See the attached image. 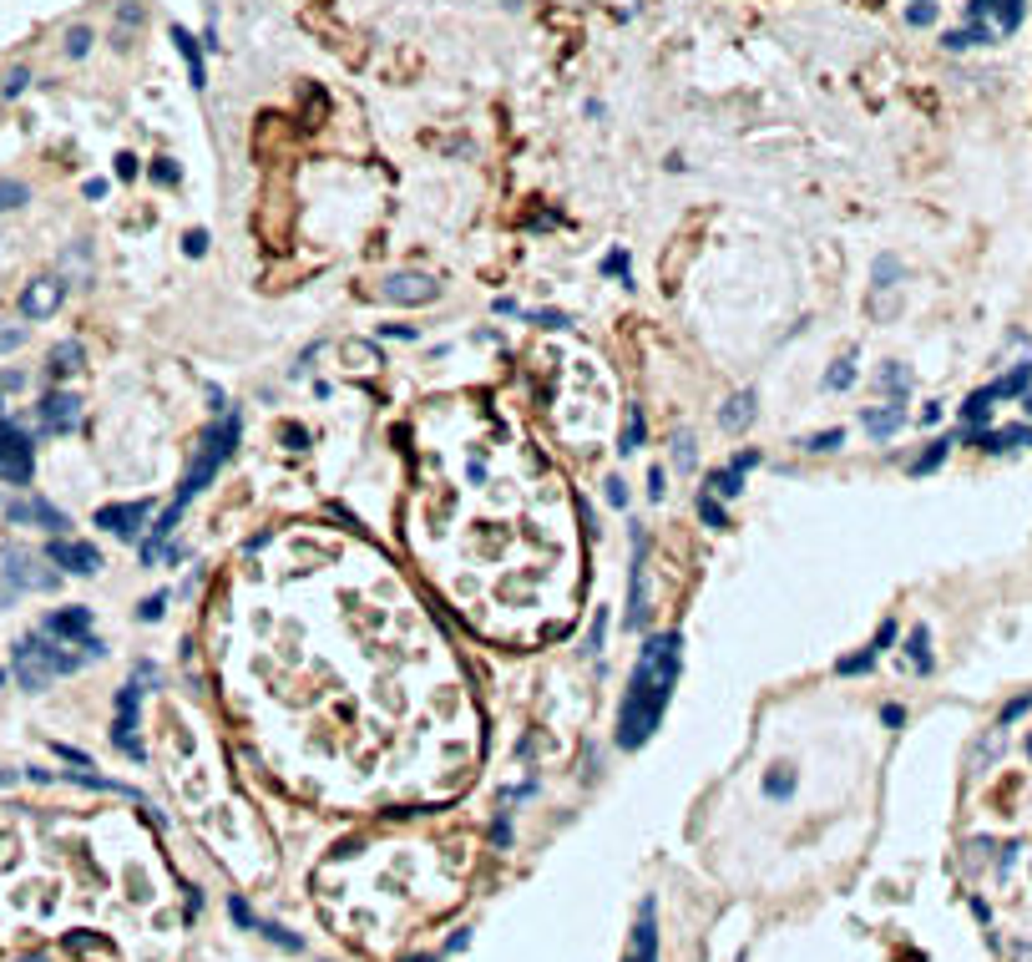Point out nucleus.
Segmentation results:
<instances>
[{"label":"nucleus","instance_id":"obj_16","mask_svg":"<svg viewBox=\"0 0 1032 962\" xmlns=\"http://www.w3.org/2000/svg\"><path fill=\"white\" fill-rule=\"evenodd\" d=\"M901 426H906V410H901V406H886V410H865V431H871L876 441H880V436H896V431H901Z\"/></svg>","mask_w":1032,"mask_h":962},{"label":"nucleus","instance_id":"obj_41","mask_svg":"<svg viewBox=\"0 0 1032 962\" xmlns=\"http://www.w3.org/2000/svg\"><path fill=\"white\" fill-rule=\"evenodd\" d=\"M26 340V330H0V349H16Z\"/></svg>","mask_w":1032,"mask_h":962},{"label":"nucleus","instance_id":"obj_1","mask_svg":"<svg viewBox=\"0 0 1032 962\" xmlns=\"http://www.w3.org/2000/svg\"><path fill=\"white\" fill-rule=\"evenodd\" d=\"M678 659H684V638L678 633L648 638L638 669H633V684L623 695V710H618V744L623 750H638L643 740H653L658 719H663V710L673 699V684H678Z\"/></svg>","mask_w":1032,"mask_h":962},{"label":"nucleus","instance_id":"obj_44","mask_svg":"<svg viewBox=\"0 0 1032 962\" xmlns=\"http://www.w3.org/2000/svg\"><path fill=\"white\" fill-rule=\"evenodd\" d=\"M405 962H440V958H405Z\"/></svg>","mask_w":1032,"mask_h":962},{"label":"nucleus","instance_id":"obj_28","mask_svg":"<svg viewBox=\"0 0 1032 962\" xmlns=\"http://www.w3.org/2000/svg\"><path fill=\"white\" fill-rule=\"evenodd\" d=\"M228 912H233V922L238 927H249V932H258V917H253V907L243 897H228Z\"/></svg>","mask_w":1032,"mask_h":962},{"label":"nucleus","instance_id":"obj_36","mask_svg":"<svg viewBox=\"0 0 1032 962\" xmlns=\"http://www.w3.org/2000/svg\"><path fill=\"white\" fill-rule=\"evenodd\" d=\"M608 502H612V506H627V487H623V476H612V481H608Z\"/></svg>","mask_w":1032,"mask_h":962},{"label":"nucleus","instance_id":"obj_4","mask_svg":"<svg viewBox=\"0 0 1032 962\" xmlns=\"http://www.w3.org/2000/svg\"><path fill=\"white\" fill-rule=\"evenodd\" d=\"M137 710H142V678L137 684H127L122 695H117V725H111V740H117V750H122L127 760L147 755V744H142V735H137Z\"/></svg>","mask_w":1032,"mask_h":962},{"label":"nucleus","instance_id":"obj_26","mask_svg":"<svg viewBox=\"0 0 1032 962\" xmlns=\"http://www.w3.org/2000/svg\"><path fill=\"white\" fill-rule=\"evenodd\" d=\"M258 932H264L268 942H283L289 952H304V937H294V932H283V927H274V922H258Z\"/></svg>","mask_w":1032,"mask_h":962},{"label":"nucleus","instance_id":"obj_42","mask_svg":"<svg viewBox=\"0 0 1032 962\" xmlns=\"http://www.w3.org/2000/svg\"><path fill=\"white\" fill-rule=\"evenodd\" d=\"M188 253H203L208 249V234H188V243H183Z\"/></svg>","mask_w":1032,"mask_h":962},{"label":"nucleus","instance_id":"obj_35","mask_svg":"<svg viewBox=\"0 0 1032 962\" xmlns=\"http://www.w3.org/2000/svg\"><path fill=\"white\" fill-rule=\"evenodd\" d=\"M20 198H26V188H20V183H0V208H16Z\"/></svg>","mask_w":1032,"mask_h":962},{"label":"nucleus","instance_id":"obj_23","mask_svg":"<svg viewBox=\"0 0 1032 962\" xmlns=\"http://www.w3.org/2000/svg\"><path fill=\"white\" fill-rule=\"evenodd\" d=\"M911 669H931V638H926V629L911 633Z\"/></svg>","mask_w":1032,"mask_h":962},{"label":"nucleus","instance_id":"obj_20","mask_svg":"<svg viewBox=\"0 0 1032 962\" xmlns=\"http://www.w3.org/2000/svg\"><path fill=\"white\" fill-rule=\"evenodd\" d=\"M77 365H81V345H77V340H66V345L51 349V370H56V375H71Z\"/></svg>","mask_w":1032,"mask_h":962},{"label":"nucleus","instance_id":"obj_38","mask_svg":"<svg viewBox=\"0 0 1032 962\" xmlns=\"http://www.w3.org/2000/svg\"><path fill=\"white\" fill-rule=\"evenodd\" d=\"M663 491H668V487H663V472L653 466V472H648V497H653V502H663Z\"/></svg>","mask_w":1032,"mask_h":962},{"label":"nucleus","instance_id":"obj_37","mask_svg":"<svg viewBox=\"0 0 1032 962\" xmlns=\"http://www.w3.org/2000/svg\"><path fill=\"white\" fill-rule=\"evenodd\" d=\"M880 385H891L896 395L906 391V370H880Z\"/></svg>","mask_w":1032,"mask_h":962},{"label":"nucleus","instance_id":"obj_2","mask_svg":"<svg viewBox=\"0 0 1032 962\" xmlns=\"http://www.w3.org/2000/svg\"><path fill=\"white\" fill-rule=\"evenodd\" d=\"M238 436H243V415H223V421H213V426L203 431V446H198V456H192V466H188V476H183V487H177V497H172V506L157 517V527H152V542L142 547V557L152 563L157 557V542H168L172 537V527L183 522V512L192 506V497L213 481V476L223 472V461L233 456V446H238Z\"/></svg>","mask_w":1032,"mask_h":962},{"label":"nucleus","instance_id":"obj_15","mask_svg":"<svg viewBox=\"0 0 1032 962\" xmlns=\"http://www.w3.org/2000/svg\"><path fill=\"white\" fill-rule=\"evenodd\" d=\"M754 421V391H739L729 406L719 410V431H729V436H739V431Z\"/></svg>","mask_w":1032,"mask_h":962},{"label":"nucleus","instance_id":"obj_33","mask_svg":"<svg viewBox=\"0 0 1032 962\" xmlns=\"http://www.w3.org/2000/svg\"><path fill=\"white\" fill-rule=\"evenodd\" d=\"M840 441H845V431H820V436H810L805 446H810V451H835Z\"/></svg>","mask_w":1032,"mask_h":962},{"label":"nucleus","instance_id":"obj_40","mask_svg":"<svg viewBox=\"0 0 1032 962\" xmlns=\"http://www.w3.org/2000/svg\"><path fill=\"white\" fill-rule=\"evenodd\" d=\"M152 177H162V183H177V168L162 158V162H152Z\"/></svg>","mask_w":1032,"mask_h":962},{"label":"nucleus","instance_id":"obj_31","mask_svg":"<svg viewBox=\"0 0 1032 962\" xmlns=\"http://www.w3.org/2000/svg\"><path fill=\"white\" fill-rule=\"evenodd\" d=\"M906 21L911 26H931V21H937V5H931V0H916V5L906 11Z\"/></svg>","mask_w":1032,"mask_h":962},{"label":"nucleus","instance_id":"obj_24","mask_svg":"<svg viewBox=\"0 0 1032 962\" xmlns=\"http://www.w3.org/2000/svg\"><path fill=\"white\" fill-rule=\"evenodd\" d=\"M876 659H880L876 648H860L856 659H840V663H835V674H865V669H871Z\"/></svg>","mask_w":1032,"mask_h":962},{"label":"nucleus","instance_id":"obj_30","mask_svg":"<svg viewBox=\"0 0 1032 962\" xmlns=\"http://www.w3.org/2000/svg\"><path fill=\"white\" fill-rule=\"evenodd\" d=\"M850 380H856V365L840 360V365H835V370L825 375V391H840V385H850Z\"/></svg>","mask_w":1032,"mask_h":962},{"label":"nucleus","instance_id":"obj_29","mask_svg":"<svg viewBox=\"0 0 1032 962\" xmlns=\"http://www.w3.org/2000/svg\"><path fill=\"white\" fill-rule=\"evenodd\" d=\"M941 456H946V441H937V446H931V451H926V456H916V461H911V472H916V476H921V472H937V466H941Z\"/></svg>","mask_w":1032,"mask_h":962},{"label":"nucleus","instance_id":"obj_27","mask_svg":"<svg viewBox=\"0 0 1032 962\" xmlns=\"http://www.w3.org/2000/svg\"><path fill=\"white\" fill-rule=\"evenodd\" d=\"M699 517L708 522V527H729V517H724V506H719V497H699Z\"/></svg>","mask_w":1032,"mask_h":962},{"label":"nucleus","instance_id":"obj_12","mask_svg":"<svg viewBox=\"0 0 1032 962\" xmlns=\"http://www.w3.org/2000/svg\"><path fill=\"white\" fill-rule=\"evenodd\" d=\"M627 962H658V907L653 901H643L638 932H633V958Z\"/></svg>","mask_w":1032,"mask_h":962},{"label":"nucleus","instance_id":"obj_13","mask_svg":"<svg viewBox=\"0 0 1032 962\" xmlns=\"http://www.w3.org/2000/svg\"><path fill=\"white\" fill-rule=\"evenodd\" d=\"M77 415H81L77 395H66V391L46 395V406H41V421H46V431H71V426H77Z\"/></svg>","mask_w":1032,"mask_h":962},{"label":"nucleus","instance_id":"obj_19","mask_svg":"<svg viewBox=\"0 0 1032 962\" xmlns=\"http://www.w3.org/2000/svg\"><path fill=\"white\" fill-rule=\"evenodd\" d=\"M16 517H26V522H46L51 532H61L66 527V517L56 512V506H46V502H31V506H16Z\"/></svg>","mask_w":1032,"mask_h":962},{"label":"nucleus","instance_id":"obj_17","mask_svg":"<svg viewBox=\"0 0 1032 962\" xmlns=\"http://www.w3.org/2000/svg\"><path fill=\"white\" fill-rule=\"evenodd\" d=\"M643 618V542H633V583H627V623L638 629Z\"/></svg>","mask_w":1032,"mask_h":962},{"label":"nucleus","instance_id":"obj_7","mask_svg":"<svg viewBox=\"0 0 1032 962\" xmlns=\"http://www.w3.org/2000/svg\"><path fill=\"white\" fill-rule=\"evenodd\" d=\"M395 304H436L440 300V279L436 274H421V268H405V274H395L390 289H385Z\"/></svg>","mask_w":1032,"mask_h":962},{"label":"nucleus","instance_id":"obj_39","mask_svg":"<svg viewBox=\"0 0 1032 962\" xmlns=\"http://www.w3.org/2000/svg\"><path fill=\"white\" fill-rule=\"evenodd\" d=\"M729 466H739V472H754V466H759V451H739Z\"/></svg>","mask_w":1032,"mask_h":962},{"label":"nucleus","instance_id":"obj_18","mask_svg":"<svg viewBox=\"0 0 1032 962\" xmlns=\"http://www.w3.org/2000/svg\"><path fill=\"white\" fill-rule=\"evenodd\" d=\"M739 491H744V472H739V466L708 476V497H724V502H729V497H739Z\"/></svg>","mask_w":1032,"mask_h":962},{"label":"nucleus","instance_id":"obj_22","mask_svg":"<svg viewBox=\"0 0 1032 962\" xmlns=\"http://www.w3.org/2000/svg\"><path fill=\"white\" fill-rule=\"evenodd\" d=\"M673 466H678V472H693V466H699V451H693V436H673Z\"/></svg>","mask_w":1032,"mask_h":962},{"label":"nucleus","instance_id":"obj_9","mask_svg":"<svg viewBox=\"0 0 1032 962\" xmlns=\"http://www.w3.org/2000/svg\"><path fill=\"white\" fill-rule=\"evenodd\" d=\"M61 300H66V284L61 279H36L26 294H20V309L31 319H46V315H56L61 309Z\"/></svg>","mask_w":1032,"mask_h":962},{"label":"nucleus","instance_id":"obj_43","mask_svg":"<svg viewBox=\"0 0 1032 962\" xmlns=\"http://www.w3.org/2000/svg\"><path fill=\"white\" fill-rule=\"evenodd\" d=\"M26 81H31V77H26V71H11V81H5V92H11V96H16V92H20V86H26Z\"/></svg>","mask_w":1032,"mask_h":962},{"label":"nucleus","instance_id":"obj_8","mask_svg":"<svg viewBox=\"0 0 1032 962\" xmlns=\"http://www.w3.org/2000/svg\"><path fill=\"white\" fill-rule=\"evenodd\" d=\"M51 563H61L66 572H77V578H92V572H102V553H96L92 542H66V537H56L46 547Z\"/></svg>","mask_w":1032,"mask_h":962},{"label":"nucleus","instance_id":"obj_10","mask_svg":"<svg viewBox=\"0 0 1032 962\" xmlns=\"http://www.w3.org/2000/svg\"><path fill=\"white\" fill-rule=\"evenodd\" d=\"M967 16H971V21H987V16H992V31L1007 36V31H1017V21H1022V0H971Z\"/></svg>","mask_w":1032,"mask_h":962},{"label":"nucleus","instance_id":"obj_21","mask_svg":"<svg viewBox=\"0 0 1032 962\" xmlns=\"http://www.w3.org/2000/svg\"><path fill=\"white\" fill-rule=\"evenodd\" d=\"M765 795L769 801H790V795H795V770H774L765 780Z\"/></svg>","mask_w":1032,"mask_h":962},{"label":"nucleus","instance_id":"obj_34","mask_svg":"<svg viewBox=\"0 0 1032 962\" xmlns=\"http://www.w3.org/2000/svg\"><path fill=\"white\" fill-rule=\"evenodd\" d=\"M162 608H168V598L157 593V598H147V603L137 608V618H142V623H152V618H162Z\"/></svg>","mask_w":1032,"mask_h":962},{"label":"nucleus","instance_id":"obj_45","mask_svg":"<svg viewBox=\"0 0 1032 962\" xmlns=\"http://www.w3.org/2000/svg\"><path fill=\"white\" fill-rule=\"evenodd\" d=\"M739 962H749V958H739Z\"/></svg>","mask_w":1032,"mask_h":962},{"label":"nucleus","instance_id":"obj_25","mask_svg":"<svg viewBox=\"0 0 1032 962\" xmlns=\"http://www.w3.org/2000/svg\"><path fill=\"white\" fill-rule=\"evenodd\" d=\"M643 436H648V426H643V415L633 410V415H627V426H623V446H618V451H638Z\"/></svg>","mask_w":1032,"mask_h":962},{"label":"nucleus","instance_id":"obj_32","mask_svg":"<svg viewBox=\"0 0 1032 962\" xmlns=\"http://www.w3.org/2000/svg\"><path fill=\"white\" fill-rule=\"evenodd\" d=\"M66 51H71V56H86V51H92V31H86V26H77V31L66 36Z\"/></svg>","mask_w":1032,"mask_h":962},{"label":"nucleus","instance_id":"obj_5","mask_svg":"<svg viewBox=\"0 0 1032 962\" xmlns=\"http://www.w3.org/2000/svg\"><path fill=\"white\" fill-rule=\"evenodd\" d=\"M31 441H26V431H16L11 421H0V481H11V487H26L31 481Z\"/></svg>","mask_w":1032,"mask_h":962},{"label":"nucleus","instance_id":"obj_6","mask_svg":"<svg viewBox=\"0 0 1032 962\" xmlns=\"http://www.w3.org/2000/svg\"><path fill=\"white\" fill-rule=\"evenodd\" d=\"M41 633H51V638H71V648L81 644L92 659H102V638H92V613H86V608H61V613H51Z\"/></svg>","mask_w":1032,"mask_h":962},{"label":"nucleus","instance_id":"obj_14","mask_svg":"<svg viewBox=\"0 0 1032 962\" xmlns=\"http://www.w3.org/2000/svg\"><path fill=\"white\" fill-rule=\"evenodd\" d=\"M172 46L183 51V62H188V81L203 92L208 86V66H203V51H198V41H192V31H183V26H172Z\"/></svg>","mask_w":1032,"mask_h":962},{"label":"nucleus","instance_id":"obj_3","mask_svg":"<svg viewBox=\"0 0 1032 962\" xmlns=\"http://www.w3.org/2000/svg\"><path fill=\"white\" fill-rule=\"evenodd\" d=\"M81 663H86V654H77V648H61L51 633H41V638H26V644L16 648V678L26 684V689H46L51 678L61 674H77Z\"/></svg>","mask_w":1032,"mask_h":962},{"label":"nucleus","instance_id":"obj_11","mask_svg":"<svg viewBox=\"0 0 1032 962\" xmlns=\"http://www.w3.org/2000/svg\"><path fill=\"white\" fill-rule=\"evenodd\" d=\"M147 506H152V502L102 506V512H96V527H107V532H117V537H137V522L147 517Z\"/></svg>","mask_w":1032,"mask_h":962}]
</instances>
